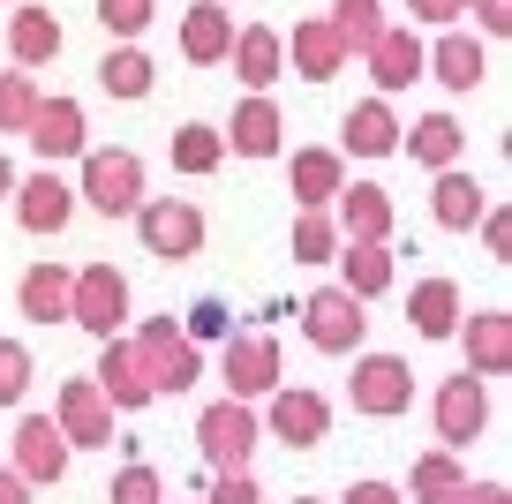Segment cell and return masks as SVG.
Masks as SVG:
<instances>
[{
    "instance_id": "obj_14",
    "label": "cell",
    "mask_w": 512,
    "mask_h": 504,
    "mask_svg": "<svg viewBox=\"0 0 512 504\" xmlns=\"http://www.w3.org/2000/svg\"><path fill=\"white\" fill-rule=\"evenodd\" d=\"M91 384H98V399H106L113 414H136V407H151V384H144V369H136V347H128V339H106V347H98Z\"/></svg>"
},
{
    "instance_id": "obj_17",
    "label": "cell",
    "mask_w": 512,
    "mask_h": 504,
    "mask_svg": "<svg viewBox=\"0 0 512 504\" xmlns=\"http://www.w3.org/2000/svg\"><path fill=\"white\" fill-rule=\"evenodd\" d=\"M279 53H294V76L302 83H332L339 68H347V46H339V31L324 16H302L294 38H279Z\"/></svg>"
},
{
    "instance_id": "obj_45",
    "label": "cell",
    "mask_w": 512,
    "mask_h": 504,
    "mask_svg": "<svg viewBox=\"0 0 512 504\" xmlns=\"http://www.w3.org/2000/svg\"><path fill=\"white\" fill-rule=\"evenodd\" d=\"M415 8V23H460L467 16V0H407Z\"/></svg>"
},
{
    "instance_id": "obj_35",
    "label": "cell",
    "mask_w": 512,
    "mask_h": 504,
    "mask_svg": "<svg viewBox=\"0 0 512 504\" xmlns=\"http://www.w3.org/2000/svg\"><path fill=\"white\" fill-rule=\"evenodd\" d=\"M174 174H219V158H226V143H219V128L211 121H189V128H174Z\"/></svg>"
},
{
    "instance_id": "obj_39",
    "label": "cell",
    "mask_w": 512,
    "mask_h": 504,
    "mask_svg": "<svg viewBox=\"0 0 512 504\" xmlns=\"http://www.w3.org/2000/svg\"><path fill=\"white\" fill-rule=\"evenodd\" d=\"M113 504H166V482H159V467H144V459H128L121 474H113V489H106Z\"/></svg>"
},
{
    "instance_id": "obj_26",
    "label": "cell",
    "mask_w": 512,
    "mask_h": 504,
    "mask_svg": "<svg viewBox=\"0 0 512 504\" xmlns=\"http://www.w3.org/2000/svg\"><path fill=\"white\" fill-rule=\"evenodd\" d=\"M279 136H287V121H279L272 98H241L234 128H219V143L241 151V158H279Z\"/></svg>"
},
{
    "instance_id": "obj_4",
    "label": "cell",
    "mask_w": 512,
    "mask_h": 504,
    "mask_svg": "<svg viewBox=\"0 0 512 504\" xmlns=\"http://www.w3.org/2000/svg\"><path fill=\"white\" fill-rule=\"evenodd\" d=\"M219 377H226V399H241V407L272 399L279 392V339L272 331H226Z\"/></svg>"
},
{
    "instance_id": "obj_36",
    "label": "cell",
    "mask_w": 512,
    "mask_h": 504,
    "mask_svg": "<svg viewBox=\"0 0 512 504\" xmlns=\"http://www.w3.org/2000/svg\"><path fill=\"white\" fill-rule=\"evenodd\" d=\"M38 76H23V68H8V76H0V136H23V128H31V113H38Z\"/></svg>"
},
{
    "instance_id": "obj_31",
    "label": "cell",
    "mask_w": 512,
    "mask_h": 504,
    "mask_svg": "<svg viewBox=\"0 0 512 504\" xmlns=\"http://www.w3.org/2000/svg\"><path fill=\"white\" fill-rule=\"evenodd\" d=\"M68 279H76V271L31 264V271H23V286H16V309L31 316V324H68Z\"/></svg>"
},
{
    "instance_id": "obj_50",
    "label": "cell",
    "mask_w": 512,
    "mask_h": 504,
    "mask_svg": "<svg viewBox=\"0 0 512 504\" xmlns=\"http://www.w3.org/2000/svg\"><path fill=\"white\" fill-rule=\"evenodd\" d=\"M294 504H324V497H294Z\"/></svg>"
},
{
    "instance_id": "obj_25",
    "label": "cell",
    "mask_w": 512,
    "mask_h": 504,
    "mask_svg": "<svg viewBox=\"0 0 512 504\" xmlns=\"http://www.w3.org/2000/svg\"><path fill=\"white\" fill-rule=\"evenodd\" d=\"M287 189H294L302 211H332V196L347 189V158H339V151H294Z\"/></svg>"
},
{
    "instance_id": "obj_11",
    "label": "cell",
    "mask_w": 512,
    "mask_h": 504,
    "mask_svg": "<svg viewBox=\"0 0 512 504\" xmlns=\"http://www.w3.org/2000/svg\"><path fill=\"white\" fill-rule=\"evenodd\" d=\"M53 429H61L68 452H98V444H113V407L98 399L91 377H68L61 399H53Z\"/></svg>"
},
{
    "instance_id": "obj_22",
    "label": "cell",
    "mask_w": 512,
    "mask_h": 504,
    "mask_svg": "<svg viewBox=\"0 0 512 504\" xmlns=\"http://www.w3.org/2000/svg\"><path fill=\"white\" fill-rule=\"evenodd\" d=\"M339 143H347L354 158H392L400 151V113H392V98H362V106L339 121Z\"/></svg>"
},
{
    "instance_id": "obj_29",
    "label": "cell",
    "mask_w": 512,
    "mask_h": 504,
    "mask_svg": "<svg viewBox=\"0 0 512 504\" xmlns=\"http://www.w3.org/2000/svg\"><path fill=\"white\" fill-rule=\"evenodd\" d=\"M430 211H437V226H445V234H475L482 211H490V196H482V181H475V174H460V166H452V174H437Z\"/></svg>"
},
{
    "instance_id": "obj_16",
    "label": "cell",
    "mask_w": 512,
    "mask_h": 504,
    "mask_svg": "<svg viewBox=\"0 0 512 504\" xmlns=\"http://www.w3.org/2000/svg\"><path fill=\"white\" fill-rule=\"evenodd\" d=\"M332 204H339V211H332L339 241H377V249L392 241V196H384L377 181H354V189H339Z\"/></svg>"
},
{
    "instance_id": "obj_40",
    "label": "cell",
    "mask_w": 512,
    "mask_h": 504,
    "mask_svg": "<svg viewBox=\"0 0 512 504\" xmlns=\"http://www.w3.org/2000/svg\"><path fill=\"white\" fill-rule=\"evenodd\" d=\"M151 16H159V0H98V23H106L121 46H128V38H144Z\"/></svg>"
},
{
    "instance_id": "obj_2",
    "label": "cell",
    "mask_w": 512,
    "mask_h": 504,
    "mask_svg": "<svg viewBox=\"0 0 512 504\" xmlns=\"http://www.w3.org/2000/svg\"><path fill=\"white\" fill-rule=\"evenodd\" d=\"M68 324H83L98 347L121 339V324H128V279L113 264H83L76 279H68Z\"/></svg>"
},
{
    "instance_id": "obj_10",
    "label": "cell",
    "mask_w": 512,
    "mask_h": 504,
    "mask_svg": "<svg viewBox=\"0 0 512 504\" xmlns=\"http://www.w3.org/2000/svg\"><path fill=\"white\" fill-rule=\"evenodd\" d=\"M430 414H437V437H445L437 452H467V444L490 429V392H482V377H467V369H460V377L437 384V407Z\"/></svg>"
},
{
    "instance_id": "obj_33",
    "label": "cell",
    "mask_w": 512,
    "mask_h": 504,
    "mask_svg": "<svg viewBox=\"0 0 512 504\" xmlns=\"http://www.w3.org/2000/svg\"><path fill=\"white\" fill-rule=\"evenodd\" d=\"M98 83H106V98H151L159 68H151L144 46H113L106 61H98Z\"/></svg>"
},
{
    "instance_id": "obj_5",
    "label": "cell",
    "mask_w": 512,
    "mask_h": 504,
    "mask_svg": "<svg viewBox=\"0 0 512 504\" xmlns=\"http://www.w3.org/2000/svg\"><path fill=\"white\" fill-rule=\"evenodd\" d=\"M256 407H241V399H211L204 414H196V444H204L211 474H249V452H256Z\"/></svg>"
},
{
    "instance_id": "obj_21",
    "label": "cell",
    "mask_w": 512,
    "mask_h": 504,
    "mask_svg": "<svg viewBox=\"0 0 512 504\" xmlns=\"http://www.w3.org/2000/svg\"><path fill=\"white\" fill-rule=\"evenodd\" d=\"M226 53H234V16H226L219 0H196V8H181V61L219 68Z\"/></svg>"
},
{
    "instance_id": "obj_47",
    "label": "cell",
    "mask_w": 512,
    "mask_h": 504,
    "mask_svg": "<svg viewBox=\"0 0 512 504\" xmlns=\"http://www.w3.org/2000/svg\"><path fill=\"white\" fill-rule=\"evenodd\" d=\"M452 504H512V489H505V482H467Z\"/></svg>"
},
{
    "instance_id": "obj_18",
    "label": "cell",
    "mask_w": 512,
    "mask_h": 504,
    "mask_svg": "<svg viewBox=\"0 0 512 504\" xmlns=\"http://www.w3.org/2000/svg\"><path fill=\"white\" fill-rule=\"evenodd\" d=\"M16 474L31 489L68 474V444H61V429H53V414H23L16 422Z\"/></svg>"
},
{
    "instance_id": "obj_15",
    "label": "cell",
    "mask_w": 512,
    "mask_h": 504,
    "mask_svg": "<svg viewBox=\"0 0 512 504\" xmlns=\"http://www.w3.org/2000/svg\"><path fill=\"white\" fill-rule=\"evenodd\" d=\"M16 219H23V234H61V226L76 219V189L38 166L31 181H16Z\"/></svg>"
},
{
    "instance_id": "obj_9",
    "label": "cell",
    "mask_w": 512,
    "mask_h": 504,
    "mask_svg": "<svg viewBox=\"0 0 512 504\" xmlns=\"http://www.w3.org/2000/svg\"><path fill=\"white\" fill-rule=\"evenodd\" d=\"M256 429H272L279 444L309 452V444H324V429H332V399L302 392V384H279V392L264 399V414H256Z\"/></svg>"
},
{
    "instance_id": "obj_12",
    "label": "cell",
    "mask_w": 512,
    "mask_h": 504,
    "mask_svg": "<svg viewBox=\"0 0 512 504\" xmlns=\"http://www.w3.org/2000/svg\"><path fill=\"white\" fill-rule=\"evenodd\" d=\"M23 143L46 158V174L61 166V158H83V151H91L83 106H76V98H38V113H31V128H23Z\"/></svg>"
},
{
    "instance_id": "obj_48",
    "label": "cell",
    "mask_w": 512,
    "mask_h": 504,
    "mask_svg": "<svg viewBox=\"0 0 512 504\" xmlns=\"http://www.w3.org/2000/svg\"><path fill=\"white\" fill-rule=\"evenodd\" d=\"M0 504H31V482L16 467H0Z\"/></svg>"
},
{
    "instance_id": "obj_19",
    "label": "cell",
    "mask_w": 512,
    "mask_h": 504,
    "mask_svg": "<svg viewBox=\"0 0 512 504\" xmlns=\"http://www.w3.org/2000/svg\"><path fill=\"white\" fill-rule=\"evenodd\" d=\"M362 61H369V76H377V98L407 91V83L422 76V38H415V23H384V38L362 53Z\"/></svg>"
},
{
    "instance_id": "obj_41",
    "label": "cell",
    "mask_w": 512,
    "mask_h": 504,
    "mask_svg": "<svg viewBox=\"0 0 512 504\" xmlns=\"http://www.w3.org/2000/svg\"><path fill=\"white\" fill-rule=\"evenodd\" d=\"M226 331H234V309H226V301H196L189 309V324H181V339H226Z\"/></svg>"
},
{
    "instance_id": "obj_32",
    "label": "cell",
    "mask_w": 512,
    "mask_h": 504,
    "mask_svg": "<svg viewBox=\"0 0 512 504\" xmlns=\"http://www.w3.org/2000/svg\"><path fill=\"white\" fill-rule=\"evenodd\" d=\"M460 489H467V467H460V452H422L400 497H415V504H452Z\"/></svg>"
},
{
    "instance_id": "obj_7",
    "label": "cell",
    "mask_w": 512,
    "mask_h": 504,
    "mask_svg": "<svg viewBox=\"0 0 512 504\" xmlns=\"http://www.w3.org/2000/svg\"><path fill=\"white\" fill-rule=\"evenodd\" d=\"M136 234H144L151 256L181 264V256L204 249V211H196L189 196H144V204H136Z\"/></svg>"
},
{
    "instance_id": "obj_3",
    "label": "cell",
    "mask_w": 512,
    "mask_h": 504,
    "mask_svg": "<svg viewBox=\"0 0 512 504\" xmlns=\"http://www.w3.org/2000/svg\"><path fill=\"white\" fill-rule=\"evenodd\" d=\"M76 196L91 211H106V219H136V204H144V158L136 151H83Z\"/></svg>"
},
{
    "instance_id": "obj_43",
    "label": "cell",
    "mask_w": 512,
    "mask_h": 504,
    "mask_svg": "<svg viewBox=\"0 0 512 504\" xmlns=\"http://www.w3.org/2000/svg\"><path fill=\"white\" fill-rule=\"evenodd\" d=\"M482 249H490L497 264H512V211H505V204L482 211Z\"/></svg>"
},
{
    "instance_id": "obj_13",
    "label": "cell",
    "mask_w": 512,
    "mask_h": 504,
    "mask_svg": "<svg viewBox=\"0 0 512 504\" xmlns=\"http://www.w3.org/2000/svg\"><path fill=\"white\" fill-rule=\"evenodd\" d=\"M467 347V377H505L512 369V309H475L460 316V331H452Z\"/></svg>"
},
{
    "instance_id": "obj_44",
    "label": "cell",
    "mask_w": 512,
    "mask_h": 504,
    "mask_svg": "<svg viewBox=\"0 0 512 504\" xmlns=\"http://www.w3.org/2000/svg\"><path fill=\"white\" fill-rule=\"evenodd\" d=\"M467 8H475L482 38H505V31H512V0H467Z\"/></svg>"
},
{
    "instance_id": "obj_30",
    "label": "cell",
    "mask_w": 512,
    "mask_h": 504,
    "mask_svg": "<svg viewBox=\"0 0 512 504\" xmlns=\"http://www.w3.org/2000/svg\"><path fill=\"white\" fill-rule=\"evenodd\" d=\"M460 286L452 279H415V294H407V324L422 331V339H452L460 331Z\"/></svg>"
},
{
    "instance_id": "obj_27",
    "label": "cell",
    "mask_w": 512,
    "mask_h": 504,
    "mask_svg": "<svg viewBox=\"0 0 512 504\" xmlns=\"http://www.w3.org/2000/svg\"><path fill=\"white\" fill-rule=\"evenodd\" d=\"M332 264H339V294H354L362 309L392 286V249H377V241H339Z\"/></svg>"
},
{
    "instance_id": "obj_28",
    "label": "cell",
    "mask_w": 512,
    "mask_h": 504,
    "mask_svg": "<svg viewBox=\"0 0 512 504\" xmlns=\"http://www.w3.org/2000/svg\"><path fill=\"white\" fill-rule=\"evenodd\" d=\"M460 121H452V113H422L415 128H400V151L415 158V166H430V174H452V166H460Z\"/></svg>"
},
{
    "instance_id": "obj_20",
    "label": "cell",
    "mask_w": 512,
    "mask_h": 504,
    "mask_svg": "<svg viewBox=\"0 0 512 504\" xmlns=\"http://www.w3.org/2000/svg\"><path fill=\"white\" fill-rule=\"evenodd\" d=\"M422 68H430L445 91H475V83L490 76V53H482L475 31H445L437 46H422Z\"/></svg>"
},
{
    "instance_id": "obj_49",
    "label": "cell",
    "mask_w": 512,
    "mask_h": 504,
    "mask_svg": "<svg viewBox=\"0 0 512 504\" xmlns=\"http://www.w3.org/2000/svg\"><path fill=\"white\" fill-rule=\"evenodd\" d=\"M0 196H16V166L8 158H0Z\"/></svg>"
},
{
    "instance_id": "obj_24",
    "label": "cell",
    "mask_w": 512,
    "mask_h": 504,
    "mask_svg": "<svg viewBox=\"0 0 512 504\" xmlns=\"http://www.w3.org/2000/svg\"><path fill=\"white\" fill-rule=\"evenodd\" d=\"M226 61H234V76L249 83V98H264L279 83V68H287V53H279L272 23H249V31H234V53H226Z\"/></svg>"
},
{
    "instance_id": "obj_37",
    "label": "cell",
    "mask_w": 512,
    "mask_h": 504,
    "mask_svg": "<svg viewBox=\"0 0 512 504\" xmlns=\"http://www.w3.org/2000/svg\"><path fill=\"white\" fill-rule=\"evenodd\" d=\"M332 256H339L332 211H294V264H332Z\"/></svg>"
},
{
    "instance_id": "obj_42",
    "label": "cell",
    "mask_w": 512,
    "mask_h": 504,
    "mask_svg": "<svg viewBox=\"0 0 512 504\" xmlns=\"http://www.w3.org/2000/svg\"><path fill=\"white\" fill-rule=\"evenodd\" d=\"M204 497L211 504H264V489H256V474H211Z\"/></svg>"
},
{
    "instance_id": "obj_38",
    "label": "cell",
    "mask_w": 512,
    "mask_h": 504,
    "mask_svg": "<svg viewBox=\"0 0 512 504\" xmlns=\"http://www.w3.org/2000/svg\"><path fill=\"white\" fill-rule=\"evenodd\" d=\"M31 377H38L31 347H23V339H0V407H23V392H31Z\"/></svg>"
},
{
    "instance_id": "obj_8",
    "label": "cell",
    "mask_w": 512,
    "mask_h": 504,
    "mask_svg": "<svg viewBox=\"0 0 512 504\" xmlns=\"http://www.w3.org/2000/svg\"><path fill=\"white\" fill-rule=\"evenodd\" d=\"M362 331H369L362 301L339 294V286H317V294L302 301V339L317 354H362Z\"/></svg>"
},
{
    "instance_id": "obj_23",
    "label": "cell",
    "mask_w": 512,
    "mask_h": 504,
    "mask_svg": "<svg viewBox=\"0 0 512 504\" xmlns=\"http://www.w3.org/2000/svg\"><path fill=\"white\" fill-rule=\"evenodd\" d=\"M8 61H16L23 76L61 61V16H53V8H16V16H8Z\"/></svg>"
},
{
    "instance_id": "obj_46",
    "label": "cell",
    "mask_w": 512,
    "mask_h": 504,
    "mask_svg": "<svg viewBox=\"0 0 512 504\" xmlns=\"http://www.w3.org/2000/svg\"><path fill=\"white\" fill-rule=\"evenodd\" d=\"M339 504H407V497H400L392 482H354V489H347Z\"/></svg>"
},
{
    "instance_id": "obj_34",
    "label": "cell",
    "mask_w": 512,
    "mask_h": 504,
    "mask_svg": "<svg viewBox=\"0 0 512 504\" xmlns=\"http://www.w3.org/2000/svg\"><path fill=\"white\" fill-rule=\"evenodd\" d=\"M324 23L339 31V46H347V61H354V53H369L384 38V0H332Z\"/></svg>"
},
{
    "instance_id": "obj_1",
    "label": "cell",
    "mask_w": 512,
    "mask_h": 504,
    "mask_svg": "<svg viewBox=\"0 0 512 504\" xmlns=\"http://www.w3.org/2000/svg\"><path fill=\"white\" fill-rule=\"evenodd\" d=\"M128 347H136V369H144L151 399H181L196 377H204V354H196L189 339H181V324H174V316H144Z\"/></svg>"
},
{
    "instance_id": "obj_6",
    "label": "cell",
    "mask_w": 512,
    "mask_h": 504,
    "mask_svg": "<svg viewBox=\"0 0 512 504\" xmlns=\"http://www.w3.org/2000/svg\"><path fill=\"white\" fill-rule=\"evenodd\" d=\"M347 399H354V414H369V422H392V414L415 407V369H407L400 354H354Z\"/></svg>"
}]
</instances>
